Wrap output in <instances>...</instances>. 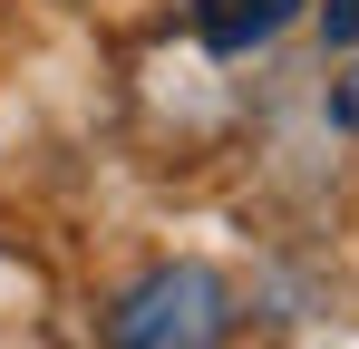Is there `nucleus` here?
Returning a JSON list of instances; mask_svg holds the SVG:
<instances>
[{"label": "nucleus", "mask_w": 359, "mask_h": 349, "mask_svg": "<svg viewBox=\"0 0 359 349\" xmlns=\"http://www.w3.org/2000/svg\"><path fill=\"white\" fill-rule=\"evenodd\" d=\"M233 330V282L214 262H156L146 282L107 310V340L117 349H204Z\"/></svg>", "instance_id": "1"}, {"label": "nucleus", "mask_w": 359, "mask_h": 349, "mask_svg": "<svg viewBox=\"0 0 359 349\" xmlns=\"http://www.w3.org/2000/svg\"><path fill=\"white\" fill-rule=\"evenodd\" d=\"M311 0H194V39L214 58H252L262 39H282Z\"/></svg>", "instance_id": "2"}, {"label": "nucleus", "mask_w": 359, "mask_h": 349, "mask_svg": "<svg viewBox=\"0 0 359 349\" xmlns=\"http://www.w3.org/2000/svg\"><path fill=\"white\" fill-rule=\"evenodd\" d=\"M320 39L350 49V39H359V0H320Z\"/></svg>", "instance_id": "3"}, {"label": "nucleus", "mask_w": 359, "mask_h": 349, "mask_svg": "<svg viewBox=\"0 0 359 349\" xmlns=\"http://www.w3.org/2000/svg\"><path fill=\"white\" fill-rule=\"evenodd\" d=\"M330 126L359 136V68H340V88H330Z\"/></svg>", "instance_id": "4"}]
</instances>
